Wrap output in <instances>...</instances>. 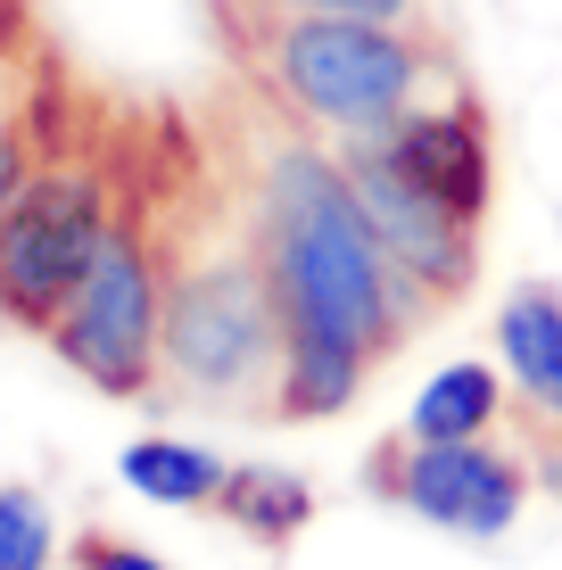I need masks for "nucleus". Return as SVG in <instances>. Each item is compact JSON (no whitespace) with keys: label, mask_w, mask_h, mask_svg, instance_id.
Listing matches in <instances>:
<instances>
[{"label":"nucleus","mask_w":562,"mask_h":570,"mask_svg":"<svg viewBox=\"0 0 562 570\" xmlns=\"http://www.w3.org/2000/svg\"><path fill=\"white\" fill-rule=\"evenodd\" d=\"M75 570H166V562L141 554V546H125V538H100V529H91V538L75 546Z\"/></svg>","instance_id":"16"},{"label":"nucleus","mask_w":562,"mask_h":570,"mask_svg":"<svg viewBox=\"0 0 562 570\" xmlns=\"http://www.w3.org/2000/svg\"><path fill=\"white\" fill-rule=\"evenodd\" d=\"M496 356H505V381L546 422H562V289L554 282H521L496 306Z\"/></svg>","instance_id":"9"},{"label":"nucleus","mask_w":562,"mask_h":570,"mask_svg":"<svg viewBox=\"0 0 562 570\" xmlns=\"http://www.w3.org/2000/svg\"><path fill=\"white\" fill-rule=\"evenodd\" d=\"M530 480L546 488V497H562V422H546V439L530 446Z\"/></svg>","instance_id":"17"},{"label":"nucleus","mask_w":562,"mask_h":570,"mask_svg":"<svg viewBox=\"0 0 562 570\" xmlns=\"http://www.w3.org/2000/svg\"><path fill=\"white\" fill-rule=\"evenodd\" d=\"M381 471V497H397L414 521L447 529V538H505L521 521V504H530V463L505 455V446L489 439H405L390 455L373 463Z\"/></svg>","instance_id":"7"},{"label":"nucleus","mask_w":562,"mask_h":570,"mask_svg":"<svg viewBox=\"0 0 562 570\" xmlns=\"http://www.w3.org/2000/svg\"><path fill=\"white\" fill-rule=\"evenodd\" d=\"M248 215H257V265L274 282L282 331H339L373 364L397 356V340L422 323V306L405 298L390 248L364 224V199L347 183L339 149H323V132L289 125L257 157Z\"/></svg>","instance_id":"1"},{"label":"nucleus","mask_w":562,"mask_h":570,"mask_svg":"<svg viewBox=\"0 0 562 570\" xmlns=\"http://www.w3.org/2000/svg\"><path fill=\"white\" fill-rule=\"evenodd\" d=\"M364 372H373V356L356 340H339V331H282V372H274V405L265 414L274 422H332L356 405Z\"/></svg>","instance_id":"8"},{"label":"nucleus","mask_w":562,"mask_h":570,"mask_svg":"<svg viewBox=\"0 0 562 570\" xmlns=\"http://www.w3.org/2000/svg\"><path fill=\"white\" fill-rule=\"evenodd\" d=\"M216 513H224L231 529H248L257 546H289L306 521H315V488H306L289 463H231Z\"/></svg>","instance_id":"13"},{"label":"nucleus","mask_w":562,"mask_h":570,"mask_svg":"<svg viewBox=\"0 0 562 570\" xmlns=\"http://www.w3.org/2000/svg\"><path fill=\"white\" fill-rule=\"evenodd\" d=\"M125 157L116 149H50L42 174L17 190V207L0 215V314L33 340H50V323L83 289L100 240L125 215Z\"/></svg>","instance_id":"4"},{"label":"nucleus","mask_w":562,"mask_h":570,"mask_svg":"<svg viewBox=\"0 0 562 570\" xmlns=\"http://www.w3.org/2000/svg\"><path fill=\"white\" fill-rule=\"evenodd\" d=\"M339 166H347V183H356V199H364V224L390 248L405 298L422 314L455 306L463 289H472V273H480V215H463V207L438 199V190H422L373 132L339 141Z\"/></svg>","instance_id":"6"},{"label":"nucleus","mask_w":562,"mask_h":570,"mask_svg":"<svg viewBox=\"0 0 562 570\" xmlns=\"http://www.w3.org/2000/svg\"><path fill=\"white\" fill-rule=\"evenodd\" d=\"M116 471H125V488L141 504H166V513H207V504L224 497V480H231V463L216 455V446H199V439H132L125 455H116Z\"/></svg>","instance_id":"11"},{"label":"nucleus","mask_w":562,"mask_h":570,"mask_svg":"<svg viewBox=\"0 0 562 570\" xmlns=\"http://www.w3.org/2000/svg\"><path fill=\"white\" fill-rule=\"evenodd\" d=\"M496 414H505V372L463 356V364H438L431 381L414 389V405H405V439H489Z\"/></svg>","instance_id":"12"},{"label":"nucleus","mask_w":562,"mask_h":570,"mask_svg":"<svg viewBox=\"0 0 562 570\" xmlns=\"http://www.w3.org/2000/svg\"><path fill=\"white\" fill-rule=\"evenodd\" d=\"M224 17H422V0H216Z\"/></svg>","instance_id":"15"},{"label":"nucleus","mask_w":562,"mask_h":570,"mask_svg":"<svg viewBox=\"0 0 562 570\" xmlns=\"http://www.w3.org/2000/svg\"><path fill=\"white\" fill-rule=\"evenodd\" d=\"M149 207L166 240V389L199 405H274L282 314L248 199H183V215H166V190H149Z\"/></svg>","instance_id":"2"},{"label":"nucleus","mask_w":562,"mask_h":570,"mask_svg":"<svg viewBox=\"0 0 562 570\" xmlns=\"http://www.w3.org/2000/svg\"><path fill=\"white\" fill-rule=\"evenodd\" d=\"M50 347L100 397H149L166 381V240H158L149 190L125 199L116 232L83 273V289L50 323Z\"/></svg>","instance_id":"5"},{"label":"nucleus","mask_w":562,"mask_h":570,"mask_svg":"<svg viewBox=\"0 0 562 570\" xmlns=\"http://www.w3.org/2000/svg\"><path fill=\"white\" fill-rule=\"evenodd\" d=\"M58 562V521L33 488H0V570H50Z\"/></svg>","instance_id":"14"},{"label":"nucleus","mask_w":562,"mask_h":570,"mask_svg":"<svg viewBox=\"0 0 562 570\" xmlns=\"http://www.w3.org/2000/svg\"><path fill=\"white\" fill-rule=\"evenodd\" d=\"M26 50H33V26H17L9 42H0V215L17 207V190L42 174L50 157V100L58 83H26Z\"/></svg>","instance_id":"10"},{"label":"nucleus","mask_w":562,"mask_h":570,"mask_svg":"<svg viewBox=\"0 0 562 570\" xmlns=\"http://www.w3.org/2000/svg\"><path fill=\"white\" fill-rule=\"evenodd\" d=\"M224 33L257 100L323 141L390 132L422 100L455 91L414 17H224Z\"/></svg>","instance_id":"3"}]
</instances>
